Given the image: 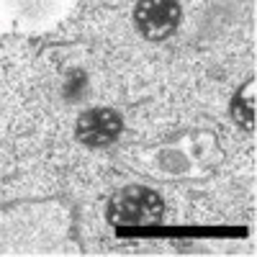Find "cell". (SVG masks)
I'll list each match as a JSON object with an SVG mask.
<instances>
[{
	"label": "cell",
	"mask_w": 257,
	"mask_h": 257,
	"mask_svg": "<svg viewBox=\"0 0 257 257\" xmlns=\"http://www.w3.org/2000/svg\"><path fill=\"white\" fill-rule=\"evenodd\" d=\"M75 0H0V24L18 34H44L62 24Z\"/></svg>",
	"instance_id": "1"
},
{
	"label": "cell",
	"mask_w": 257,
	"mask_h": 257,
	"mask_svg": "<svg viewBox=\"0 0 257 257\" xmlns=\"http://www.w3.org/2000/svg\"><path fill=\"white\" fill-rule=\"evenodd\" d=\"M108 213L113 224L121 226H147L157 224L162 216V201L155 190L142 188V185H128L118 190L111 198Z\"/></svg>",
	"instance_id": "2"
},
{
	"label": "cell",
	"mask_w": 257,
	"mask_h": 257,
	"mask_svg": "<svg viewBox=\"0 0 257 257\" xmlns=\"http://www.w3.org/2000/svg\"><path fill=\"white\" fill-rule=\"evenodd\" d=\"M132 21L147 41H165L180 29L183 6L180 0H137Z\"/></svg>",
	"instance_id": "3"
},
{
	"label": "cell",
	"mask_w": 257,
	"mask_h": 257,
	"mask_svg": "<svg viewBox=\"0 0 257 257\" xmlns=\"http://www.w3.org/2000/svg\"><path fill=\"white\" fill-rule=\"evenodd\" d=\"M121 128V118L113 111H88L82 113L77 121V137L88 144H108L111 139H116Z\"/></svg>",
	"instance_id": "4"
},
{
	"label": "cell",
	"mask_w": 257,
	"mask_h": 257,
	"mask_svg": "<svg viewBox=\"0 0 257 257\" xmlns=\"http://www.w3.org/2000/svg\"><path fill=\"white\" fill-rule=\"evenodd\" d=\"M0 31H3V24H0Z\"/></svg>",
	"instance_id": "5"
}]
</instances>
